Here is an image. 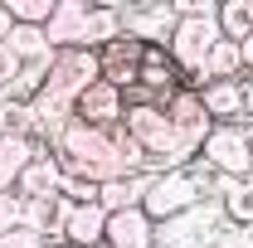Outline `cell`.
Returning a JSON list of instances; mask_svg holds the SVG:
<instances>
[{
    "label": "cell",
    "mask_w": 253,
    "mask_h": 248,
    "mask_svg": "<svg viewBox=\"0 0 253 248\" xmlns=\"http://www.w3.org/2000/svg\"><path fill=\"white\" fill-rule=\"evenodd\" d=\"M59 161L63 170L73 175H88L97 185L107 180H122L126 175V161H122V146H117V131H102V126H88V122H68V131L59 136Z\"/></svg>",
    "instance_id": "1"
},
{
    "label": "cell",
    "mask_w": 253,
    "mask_h": 248,
    "mask_svg": "<svg viewBox=\"0 0 253 248\" xmlns=\"http://www.w3.org/2000/svg\"><path fill=\"white\" fill-rule=\"evenodd\" d=\"M210 180H214L210 165L205 170H195V165H185V170H161V175L146 180L141 209H146L151 224H166V219H175V214H185V209H195V205H205V200H214L210 195Z\"/></svg>",
    "instance_id": "2"
},
{
    "label": "cell",
    "mask_w": 253,
    "mask_h": 248,
    "mask_svg": "<svg viewBox=\"0 0 253 248\" xmlns=\"http://www.w3.org/2000/svg\"><path fill=\"white\" fill-rule=\"evenodd\" d=\"M219 234H224V209L219 200H205L185 214L156 224V248H210Z\"/></svg>",
    "instance_id": "3"
},
{
    "label": "cell",
    "mask_w": 253,
    "mask_h": 248,
    "mask_svg": "<svg viewBox=\"0 0 253 248\" xmlns=\"http://www.w3.org/2000/svg\"><path fill=\"white\" fill-rule=\"evenodd\" d=\"M219 15H210V20H180L175 34H170V44H166V54L175 63V73H190L195 83H200V73H205V59H210V49L219 44Z\"/></svg>",
    "instance_id": "4"
},
{
    "label": "cell",
    "mask_w": 253,
    "mask_h": 248,
    "mask_svg": "<svg viewBox=\"0 0 253 248\" xmlns=\"http://www.w3.org/2000/svg\"><path fill=\"white\" fill-rule=\"evenodd\" d=\"M200 156H205V165L214 175H224V180H249V170H253V141H249L244 126H214L205 136Z\"/></svg>",
    "instance_id": "5"
},
{
    "label": "cell",
    "mask_w": 253,
    "mask_h": 248,
    "mask_svg": "<svg viewBox=\"0 0 253 248\" xmlns=\"http://www.w3.org/2000/svg\"><path fill=\"white\" fill-rule=\"evenodd\" d=\"M102 78V59H97L93 49H63V54H54V63H49V93H59V97H73L83 93L88 83H97Z\"/></svg>",
    "instance_id": "6"
},
{
    "label": "cell",
    "mask_w": 253,
    "mask_h": 248,
    "mask_svg": "<svg viewBox=\"0 0 253 248\" xmlns=\"http://www.w3.org/2000/svg\"><path fill=\"white\" fill-rule=\"evenodd\" d=\"M126 117V93L112 88L107 78L88 83L83 93L73 97V122H88V126H102V131H117Z\"/></svg>",
    "instance_id": "7"
},
{
    "label": "cell",
    "mask_w": 253,
    "mask_h": 248,
    "mask_svg": "<svg viewBox=\"0 0 253 248\" xmlns=\"http://www.w3.org/2000/svg\"><path fill=\"white\" fill-rule=\"evenodd\" d=\"M122 25H126V39H136V44H146V49H166L180 20H175L170 0H151V5H126Z\"/></svg>",
    "instance_id": "8"
},
{
    "label": "cell",
    "mask_w": 253,
    "mask_h": 248,
    "mask_svg": "<svg viewBox=\"0 0 253 248\" xmlns=\"http://www.w3.org/2000/svg\"><path fill=\"white\" fill-rule=\"evenodd\" d=\"M161 107H166V117L175 122V131H185L195 146H205V136L214 131V122H210V112H205V102H200L195 88H175Z\"/></svg>",
    "instance_id": "9"
},
{
    "label": "cell",
    "mask_w": 253,
    "mask_h": 248,
    "mask_svg": "<svg viewBox=\"0 0 253 248\" xmlns=\"http://www.w3.org/2000/svg\"><path fill=\"white\" fill-rule=\"evenodd\" d=\"M102 244H107V248H156V224L146 219L141 205L117 209V214H107V234H102Z\"/></svg>",
    "instance_id": "10"
},
{
    "label": "cell",
    "mask_w": 253,
    "mask_h": 248,
    "mask_svg": "<svg viewBox=\"0 0 253 248\" xmlns=\"http://www.w3.org/2000/svg\"><path fill=\"white\" fill-rule=\"evenodd\" d=\"M83 25H88V5H83V0H54V15H49V25H44L49 49H54V54L83 49Z\"/></svg>",
    "instance_id": "11"
},
{
    "label": "cell",
    "mask_w": 253,
    "mask_h": 248,
    "mask_svg": "<svg viewBox=\"0 0 253 248\" xmlns=\"http://www.w3.org/2000/svg\"><path fill=\"white\" fill-rule=\"evenodd\" d=\"M73 205L63 195H44V200H25V229H34L44 244H63V229H68Z\"/></svg>",
    "instance_id": "12"
},
{
    "label": "cell",
    "mask_w": 253,
    "mask_h": 248,
    "mask_svg": "<svg viewBox=\"0 0 253 248\" xmlns=\"http://www.w3.org/2000/svg\"><path fill=\"white\" fill-rule=\"evenodd\" d=\"M97 59H102V78H107V83H112V88H131V83H136V73H141V59H146V44H136V39H117V44H107V49H102V54H97Z\"/></svg>",
    "instance_id": "13"
},
{
    "label": "cell",
    "mask_w": 253,
    "mask_h": 248,
    "mask_svg": "<svg viewBox=\"0 0 253 248\" xmlns=\"http://www.w3.org/2000/svg\"><path fill=\"white\" fill-rule=\"evenodd\" d=\"M200 102H205V112H210V122L214 126H244V78H234V83H205L200 88Z\"/></svg>",
    "instance_id": "14"
},
{
    "label": "cell",
    "mask_w": 253,
    "mask_h": 248,
    "mask_svg": "<svg viewBox=\"0 0 253 248\" xmlns=\"http://www.w3.org/2000/svg\"><path fill=\"white\" fill-rule=\"evenodd\" d=\"M39 151H49V146H39L34 136H15V131L0 136V195L20 185V175L34 165V156H39Z\"/></svg>",
    "instance_id": "15"
},
{
    "label": "cell",
    "mask_w": 253,
    "mask_h": 248,
    "mask_svg": "<svg viewBox=\"0 0 253 248\" xmlns=\"http://www.w3.org/2000/svg\"><path fill=\"white\" fill-rule=\"evenodd\" d=\"M126 34L122 25V5H88V25H83V49H107Z\"/></svg>",
    "instance_id": "16"
},
{
    "label": "cell",
    "mask_w": 253,
    "mask_h": 248,
    "mask_svg": "<svg viewBox=\"0 0 253 248\" xmlns=\"http://www.w3.org/2000/svg\"><path fill=\"white\" fill-rule=\"evenodd\" d=\"M59 185H63V161L59 156H49V151H39L34 156V165L20 175V195L25 200H44V195H59Z\"/></svg>",
    "instance_id": "17"
},
{
    "label": "cell",
    "mask_w": 253,
    "mask_h": 248,
    "mask_svg": "<svg viewBox=\"0 0 253 248\" xmlns=\"http://www.w3.org/2000/svg\"><path fill=\"white\" fill-rule=\"evenodd\" d=\"M107 234V209L102 205H73L68 214V229H63V244H78V248H97Z\"/></svg>",
    "instance_id": "18"
},
{
    "label": "cell",
    "mask_w": 253,
    "mask_h": 248,
    "mask_svg": "<svg viewBox=\"0 0 253 248\" xmlns=\"http://www.w3.org/2000/svg\"><path fill=\"white\" fill-rule=\"evenodd\" d=\"M175 63L166 59V49H146V59H141V73H136V83L141 88H151V93H161V102L175 93Z\"/></svg>",
    "instance_id": "19"
},
{
    "label": "cell",
    "mask_w": 253,
    "mask_h": 248,
    "mask_svg": "<svg viewBox=\"0 0 253 248\" xmlns=\"http://www.w3.org/2000/svg\"><path fill=\"white\" fill-rule=\"evenodd\" d=\"M146 180H151V175H122V180H107V185L97 190V205H102L107 214H117V209H131V205H141V195H146Z\"/></svg>",
    "instance_id": "20"
},
{
    "label": "cell",
    "mask_w": 253,
    "mask_h": 248,
    "mask_svg": "<svg viewBox=\"0 0 253 248\" xmlns=\"http://www.w3.org/2000/svg\"><path fill=\"white\" fill-rule=\"evenodd\" d=\"M219 34L229 39V44H244L253 34V10L249 0H229V5H219Z\"/></svg>",
    "instance_id": "21"
},
{
    "label": "cell",
    "mask_w": 253,
    "mask_h": 248,
    "mask_svg": "<svg viewBox=\"0 0 253 248\" xmlns=\"http://www.w3.org/2000/svg\"><path fill=\"white\" fill-rule=\"evenodd\" d=\"M5 10H10L15 25H34V30H44L49 15H54V0H5Z\"/></svg>",
    "instance_id": "22"
},
{
    "label": "cell",
    "mask_w": 253,
    "mask_h": 248,
    "mask_svg": "<svg viewBox=\"0 0 253 248\" xmlns=\"http://www.w3.org/2000/svg\"><path fill=\"white\" fill-rule=\"evenodd\" d=\"M97 180H88V175H73V170H63V185H59V195L68 200V205H97Z\"/></svg>",
    "instance_id": "23"
},
{
    "label": "cell",
    "mask_w": 253,
    "mask_h": 248,
    "mask_svg": "<svg viewBox=\"0 0 253 248\" xmlns=\"http://www.w3.org/2000/svg\"><path fill=\"white\" fill-rule=\"evenodd\" d=\"M10 229H25V195L20 190L0 195V234H10Z\"/></svg>",
    "instance_id": "24"
},
{
    "label": "cell",
    "mask_w": 253,
    "mask_h": 248,
    "mask_svg": "<svg viewBox=\"0 0 253 248\" xmlns=\"http://www.w3.org/2000/svg\"><path fill=\"white\" fill-rule=\"evenodd\" d=\"M0 248H49L34 229H10V234H0Z\"/></svg>",
    "instance_id": "25"
},
{
    "label": "cell",
    "mask_w": 253,
    "mask_h": 248,
    "mask_svg": "<svg viewBox=\"0 0 253 248\" xmlns=\"http://www.w3.org/2000/svg\"><path fill=\"white\" fill-rule=\"evenodd\" d=\"M20 68H25V63L15 59V49H10V44H0V93H5L15 78H20Z\"/></svg>",
    "instance_id": "26"
},
{
    "label": "cell",
    "mask_w": 253,
    "mask_h": 248,
    "mask_svg": "<svg viewBox=\"0 0 253 248\" xmlns=\"http://www.w3.org/2000/svg\"><path fill=\"white\" fill-rule=\"evenodd\" d=\"M244 117L253 122V78H244Z\"/></svg>",
    "instance_id": "27"
},
{
    "label": "cell",
    "mask_w": 253,
    "mask_h": 248,
    "mask_svg": "<svg viewBox=\"0 0 253 248\" xmlns=\"http://www.w3.org/2000/svg\"><path fill=\"white\" fill-rule=\"evenodd\" d=\"M10 30H15V20H10V10H5V5H0V44H5V39H10Z\"/></svg>",
    "instance_id": "28"
},
{
    "label": "cell",
    "mask_w": 253,
    "mask_h": 248,
    "mask_svg": "<svg viewBox=\"0 0 253 248\" xmlns=\"http://www.w3.org/2000/svg\"><path fill=\"white\" fill-rule=\"evenodd\" d=\"M234 244H239V248H253V224H249V229H234Z\"/></svg>",
    "instance_id": "29"
},
{
    "label": "cell",
    "mask_w": 253,
    "mask_h": 248,
    "mask_svg": "<svg viewBox=\"0 0 253 248\" xmlns=\"http://www.w3.org/2000/svg\"><path fill=\"white\" fill-rule=\"evenodd\" d=\"M210 248H239V244H234V229H224V234H219V239H214Z\"/></svg>",
    "instance_id": "30"
},
{
    "label": "cell",
    "mask_w": 253,
    "mask_h": 248,
    "mask_svg": "<svg viewBox=\"0 0 253 248\" xmlns=\"http://www.w3.org/2000/svg\"><path fill=\"white\" fill-rule=\"evenodd\" d=\"M49 248H78V244H49Z\"/></svg>",
    "instance_id": "31"
},
{
    "label": "cell",
    "mask_w": 253,
    "mask_h": 248,
    "mask_svg": "<svg viewBox=\"0 0 253 248\" xmlns=\"http://www.w3.org/2000/svg\"><path fill=\"white\" fill-rule=\"evenodd\" d=\"M97 248H107V244H97Z\"/></svg>",
    "instance_id": "32"
},
{
    "label": "cell",
    "mask_w": 253,
    "mask_h": 248,
    "mask_svg": "<svg viewBox=\"0 0 253 248\" xmlns=\"http://www.w3.org/2000/svg\"><path fill=\"white\" fill-rule=\"evenodd\" d=\"M249 10H253V0H249Z\"/></svg>",
    "instance_id": "33"
},
{
    "label": "cell",
    "mask_w": 253,
    "mask_h": 248,
    "mask_svg": "<svg viewBox=\"0 0 253 248\" xmlns=\"http://www.w3.org/2000/svg\"><path fill=\"white\" fill-rule=\"evenodd\" d=\"M249 180H253V170H249Z\"/></svg>",
    "instance_id": "34"
},
{
    "label": "cell",
    "mask_w": 253,
    "mask_h": 248,
    "mask_svg": "<svg viewBox=\"0 0 253 248\" xmlns=\"http://www.w3.org/2000/svg\"><path fill=\"white\" fill-rule=\"evenodd\" d=\"M0 97H5V93H0Z\"/></svg>",
    "instance_id": "35"
}]
</instances>
